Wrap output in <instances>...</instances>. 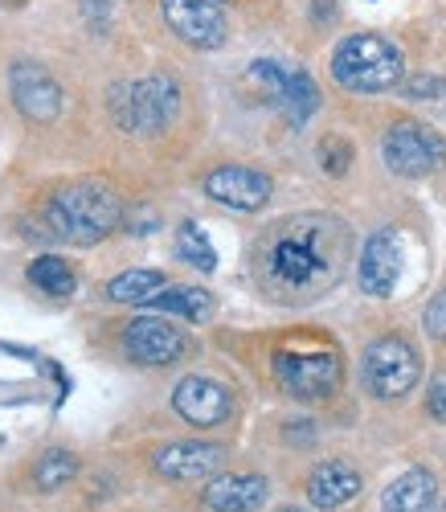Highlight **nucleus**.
<instances>
[{
  "label": "nucleus",
  "mask_w": 446,
  "mask_h": 512,
  "mask_svg": "<svg viewBox=\"0 0 446 512\" xmlns=\"http://www.w3.org/2000/svg\"><path fill=\"white\" fill-rule=\"evenodd\" d=\"M320 164L328 177H344L348 164H352V144L344 136H324L320 140Z\"/></svg>",
  "instance_id": "b1692460"
},
{
  "label": "nucleus",
  "mask_w": 446,
  "mask_h": 512,
  "mask_svg": "<svg viewBox=\"0 0 446 512\" xmlns=\"http://www.w3.org/2000/svg\"><path fill=\"white\" fill-rule=\"evenodd\" d=\"M271 193H275V181L266 173H254V168H242V164H221L205 177V197H213L226 209H238V213L262 209L271 201Z\"/></svg>",
  "instance_id": "f8f14e48"
},
{
  "label": "nucleus",
  "mask_w": 446,
  "mask_h": 512,
  "mask_svg": "<svg viewBox=\"0 0 446 512\" xmlns=\"http://www.w3.org/2000/svg\"><path fill=\"white\" fill-rule=\"evenodd\" d=\"M217 5H221V0H217Z\"/></svg>",
  "instance_id": "7c9ffc66"
},
{
  "label": "nucleus",
  "mask_w": 446,
  "mask_h": 512,
  "mask_svg": "<svg viewBox=\"0 0 446 512\" xmlns=\"http://www.w3.org/2000/svg\"><path fill=\"white\" fill-rule=\"evenodd\" d=\"M156 472L164 480H205L226 463V447L217 443H168L156 451Z\"/></svg>",
  "instance_id": "2eb2a0df"
},
{
  "label": "nucleus",
  "mask_w": 446,
  "mask_h": 512,
  "mask_svg": "<svg viewBox=\"0 0 446 512\" xmlns=\"http://www.w3.org/2000/svg\"><path fill=\"white\" fill-rule=\"evenodd\" d=\"M356 492H361V472L344 459H324L316 472L307 476V500L324 512L344 508L348 500H356Z\"/></svg>",
  "instance_id": "dca6fc26"
},
{
  "label": "nucleus",
  "mask_w": 446,
  "mask_h": 512,
  "mask_svg": "<svg viewBox=\"0 0 446 512\" xmlns=\"http://www.w3.org/2000/svg\"><path fill=\"white\" fill-rule=\"evenodd\" d=\"M160 13L168 29L193 50H217L226 46L230 25L217 0H160Z\"/></svg>",
  "instance_id": "1a4fd4ad"
},
{
  "label": "nucleus",
  "mask_w": 446,
  "mask_h": 512,
  "mask_svg": "<svg viewBox=\"0 0 446 512\" xmlns=\"http://www.w3.org/2000/svg\"><path fill=\"white\" fill-rule=\"evenodd\" d=\"M381 156L389 164V173H397V177H430L434 168L446 164V144L426 123L406 119V123H393L385 132Z\"/></svg>",
  "instance_id": "0eeeda50"
},
{
  "label": "nucleus",
  "mask_w": 446,
  "mask_h": 512,
  "mask_svg": "<svg viewBox=\"0 0 446 512\" xmlns=\"http://www.w3.org/2000/svg\"><path fill=\"white\" fill-rule=\"evenodd\" d=\"M365 386L373 398H401V394H410L418 386V377H422V357L418 349L410 345V340H401V336H381L373 340V345L365 349Z\"/></svg>",
  "instance_id": "39448f33"
},
{
  "label": "nucleus",
  "mask_w": 446,
  "mask_h": 512,
  "mask_svg": "<svg viewBox=\"0 0 446 512\" xmlns=\"http://www.w3.org/2000/svg\"><path fill=\"white\" fill-rule=\"evenodd\" d=\"M406 74V54L381 33H352L332 54V78L352 95L389 91Z\"/></svg>",
  "instance_id": "7ed1b4c3"
},
{
  "label": "nucleus",
  "mask_w": 446,
  "mask_h": 512,
  "mask_svg": "<svg viewBox=\"0 0 446 512\" xmlns=\"http://www.w3.org/2000/svg\"><path fill=\"white\" fill-rule=\"evenodd\" d=\"M176 254L197 271H217V250L209 246V238L197 222H185L181 230H176Z\"/></svg>",
  "instance_id": "5701e85b"
},
{
  "label": "nucleus",
  "mask_w": 446,
  "mask_h": 512,
  "mask_svg": "<svg viewBox=\"0 0 446 512\" xmlns=\"http://www.w3.org/2000/svg\"><path fill=\"white\" fill-rule=\"evenodd\" d=\"M74 476H78V455L66 451V447L46 451V455L37 459V467H33V484H37V492H58V488H66Z\"/></svg>",
  "instance_id": "412c9836"
},
{
  "label": "nucleus",
  "mask_w": 446,
  "mask_h": 512,
  "mask_svg": "<svg viewBox=\"0 0 446 512\" xmlns=\"http://www.w3.org/2000/svg\"><path fill=\"white\" fill-rule=\"evenodd\" d=\"M250 82L287 115L291 127H303L311 115L320 111V87H316V78H311L307 70L262 58V62L250 66Z\"/></svg>",
  "instance_id": "423d86ee"
},
{
  "label": "nucleus",
  "mask_w": 446,
  "mask_h": 512,
  "mask_svg": "<svg viewBox=\"0 0 446 512\" xmlns=\"http://www.w3.org/2000/svg\"><path fill=\"white\" fill-rule=\"evenodd\" d=\"M168 287V279L160 271H123L107 283V300L115 304H148L152 295H160Z\"/></svg>",
  "instance_id": "aec40b11"
},
{
  "label": "nucleus",
  "mask_w": 446,
  "mask_h": 512,
  "mask_svg": "<svg viewBox=\"0 0 446 512\" xmlns=\"http://www.w3.org/2000/svg\"><path fill=\"white\" fill-rule=\"evenodd\" d=\"M352 234L332 213H295L258 238L254 275L275 304H311L328 295L348 263Z\"/></svg>",
  "instance_id": "f257e3e1"
},
{
  "label": "nucleus",
  "mask_w": 446,
  "mask_h": 512,
  "mask_svg": "<svg viewBox=\"0 0 446 512\" xmlns=\"http://www.w3.org/2000/svg\"><path fill=\"white\" fill-rule=\"evenodd\" d=\"M29 283H37L46 295H58V300L74 295V287H78L70 263H62L58 254H41V259H33V263H29Z\"/></svg>",
  "instance_id": "4be33fe9"
},
{
  "label": "nucleus",
  "mask_w": 446,
  "mask_h": 512,
  "mask_svg": "<svg viewBox=\"0 0 446 512\" xmlns=\"http://www.w3.org/2000/svg\"><path fill=\"white\" fill-rule=\"evenodd\" d=\"M406 95H410V99H438V95H442V78H434V74H414V78L406 82Z\"/></svg>",
  "instance_id": "bb28decb"
},
{
  "label": "nucleus",
  "mask_w": 446,
  "mask_h": 512,
  "mask_svg": "<svg viewBox=\"0 0 446 512\" xmlns=\"http://www.w3.org/2000/svg\"><path fill=\"white\" fill-rule=\"evenodd\" d=\"M46 222V238L54 242H78V246H95L123 222V205L107 185L95 181H78L54 193L41 209Z\"/></svg>",
  "instance_id": "f03ea898"
},
{
  "label": "nucleus",
  "mask_w": 446,
  "mask_h": 512,
  "mask_svg": "<svg viewBox=\"0 0 446 512\" xmlns=\"http://www.w3.org/2000/svg\"><path fill=\"white\" fill-rule=\"evenodd\" d=\"M426 410H430V414H434L438 422H446V377H442V381H434V386H430Z\"/></svg>",
  "instance_id": "cd10ccee"
},
{
  "label": "nucleus",
  "mask_w": 446,
  "mask_h": 512,
  "mask_svg": "<svg viewBox=\"0 0 446 512\" xmlns=\"http://www.w3.org/2000/svg\"><path fill=\"white\" fill-rule=\"evenodd\" d=\"M172 410L193 426H217L234 414V394L213 377H185L172 390Z\"/></svg>",
  "instance_id": "4468645a"
},
{
  "label": "nucleus",
  "mask_w": 446,
  "mask_h": 512,
  "mask_svg": "<svg viewBox=\"0 0 446 512\" xmlns=\"http://www.w3.org/2000/svg\"><path fill=\"white\" fill-rule=\"evenodd\" d=\"M9 95L29 123H54L62 115V87L37 62H17L9 70Z\"/></svg>",
  "instance_id": "9b49d317"
},
{
  "label": "nucleus",
  "mask_w": 446,
  "mask_h": 512,
  "mask_svg": "<svg viewBox=\"0 0 446 512\" xmlns=\"http://www.w3.org/2000/svg\"><path fill=\"white\" fill-rule=\"evenodd\" d=\"M148 308H160V312H172V316H185L193 324L209 320L213 316V295L201 291V287H164L160 295H152Z\"/></svg>",
  "instance_id": "6ab92c4d"
},
{
  "label": "nucleus",
  "mask_w": 446,
  "mask_h": 512,
  "mask_svg": "<svg viewBox=\"0 0 446 512\" xmlns=\"http://www.w3.org/2000/svg\"><path fill=\"white\" fill-rule=\"evenodd\" d=\"M185 349H189L185 332L160 316H140L123 328V353L140 365H172L185 357Z\"/></svg>",
  "instance_id": "9d476101"
},
{
  "label": "nucleus",
  "mask_w": 446,
  "mask_h": 512,
  "mask_svg": "<svg viewBox=\"0 0 446 512\" xmlns=\"http://www.w3.org/2000/svg\"><path fill=\"white\" fill-rule=\"evenodd\" d=\"M434 504H438V480L426 467H410V472L397 476L381 496L385 512H434Z\"/></svg>",
  "instance_id": "a211bd4d"
},
{
  "label": "nucleus",
  "mask_w": 446,
  "mask_h": 512,
  "mask_svg": "<svg viewBox=\"0 0 446 512\" xmlns=\"http://www.w3.org/2000/svg\"><path fill=\"white\" fill-rule=\"evenodd\" d=\"M275 381L291 394V398H328L340 390V381H344V365L336 353L320 349V353H275Z\"/></svg>",
  "instance_id": "6e6552de"
},
{
  "label": "nucleus",
  "mask_w": 446,
  "mask_h": 512,
  "mask_svg": "<svg viewBox=\"0 0 446 512\" xmlns=\"http://www.w3.org/2000/svg\"><path fill=\"white\" fill-rule=\"evenodd\" d=\"M422 324H426V332H430L434 340H446V291L430 300V308H426Z\"/></svg>",
  "instance_id": "a878e982"
},
{
  "label": "nucleus",
  "mask_w": 446,
  "mask_h": 512,
  "mask_svg": "<svg viewBox=\"0 0 446 512\" xmlns=\"http://www.w3.org/2000/svg\"><path fill=\"white\" fill-rule=\"evenodd\" d=\"M266 492H271V484H266L262 476H254V472L217 476L205 488V508L209 512H254V508H262Z\"/></svg>",
  "instance_id": "f3484780"
},
{
  "label": "nucleus",
  "mask_w": 446,
  "mask_h": 512,
  "mask_svg": "<svg viewBox=\"0 0 446 512\" xmlns=\"http://www.w3.org/2000/svg\"><path fill=\"white\" fill-rule=\"evenodd\" d=\"M5 5H25V0H5Z\"/></svg>",
  "instance_id": "c85d7f7f"
},
{
  "label": "nucleus",
  "mask_w": 446,
  "mask_h": 512,
  "mask_svg": "<svg viewBox=\"0 0 446 512\" xmlns=\"http://www.w3.org/2000/svg\"><path fill=\"white\" fill-rule=\"evenodd\" d=\"M401 259H406V250H401L397 230H377L361 250V263H356L361 291L373 295V300H389L401 279Z\"/></svg>",
  "instance_id": "ddd939ff"
},
{
  "label": "nucleus",
  "mask_w": 446,
  "mask_h": 512,
  "mask_svg": "<svg viewBox=\"0 0 446 512\" xmlns=\"http://www.w3.org/2000/svg\"><path fill=\"white\" fill-rule=\"evenodd\" d=\"M115 123L131 136H156L181 115V87L168 74H148L140 82H127V87H115L111 99Z\"/></svg>",
  "instance_id": "20e7f679"
},
{
  "label": "nucleus",
  "mask_w": 446,
  "mask_h": 512,
  "mask_svg": "<svg viewBox=\"0 0 446 512\" xmlns=\"http://www.w3.org/2000/svg\"><path fill=\"white\" fill-rule=\"evenodd\" d=\"M279 512H303V508H279Z\"/></svg>",
  "instance_id": "c756f323"
},
{
  "label": "nucleus",
  "mask_w": 446,
  "mask_h": 512,
  "mask_svg": "<svg viewBox=\"0 0 446 512\" xmlns=\"http://www.w3.org/2000/svg\"><path fill=\"white\" fill-rule=\"evenodd\" d=\"M78 13L95 33H103L111 25V0H78Z\"/></svg>",
  "instance_id": "393cba45"
}]
</instances>
